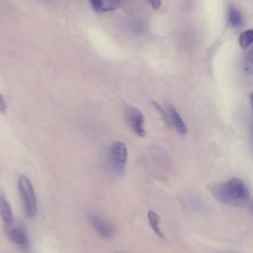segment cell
<instances>
[{
	"mask_svg": "<svg viewBox=\"0 0 253 253\" xmlns=\"http://www.w3.org/2000/svg\"><path fill=\"white\" fill-rule=\"evenodd\" d=\"M239 45L242 48H247L251 44H253V29H248L242 32L238 39Z\"/></svg>",
	"mask_w": 253,
	"mask_h": 253,
	"instance_id": "7c38bea8",
	"label": "cell"
},
{
	"mask_svg": "<svg viewBox=\"0 0 253 253\" xmlns=\"http://www.w3.org/2000/svg\"><path fill=\"white\" fill-rule=\"evenodd\" d=\"M212 194L220 203L232 207L243 206L250 197L245 183L236 177L214 186L212 188Z\"/></svg>",
	"mask_w": 253,
	"mask_h": 253,
	"instance_id": "6da1fadb",
	"label": "cell"
},
{
	"mask_svg": "<svg viewBox=\"0 0 253 253\" xmlns=\"http://www.w3.org/2000/svg\"><path fill=\"white\" fill-rule=\"evenodd\" d=\"M167 112H168V116H169V120L171 125L177 129V131L181 134H186L188 129H187V126L184 122V120L182 119V117L180 116V114L178 113V111L176 110L175 107L169 105L167 107Z\"/></svg>",
	"mask_w": 253,
	"mask_h": 253,
	"instance_id": "8992f818",
	"label": "cell"
},
{
	"mask_svg": "<svg viewBox=\"0 0 253 253\" xmlns=\"http://www.w3.org/2000/svg\"><path fill=\"white\" fill-rule=\"evenodd\" d=\"M147 218H148V221H149V224L152 228V230L159 236V237H163V234H162V231L160 229V222H161V219H160V216L152 211H148L147 212Z\"/></svg>",
	"mask_w": 253,
	"mask_h": 253,
	"instance_id": "8fae6325",
	"label": "cell"
},
{
	"mask_svg": "<svg viewBox=\"0 0 253 253\" xmlns=\"http://www.w3.org/2000/svg\"><path fill=\"white\" fill-rule=\"evenodd\" d=\"M252 137H253V128H252Z\"/></svg>",
	"mask_w": 253,
	"mask_h": 253,
	"instance_id": "ac0fdd59",
	"label": "cell"
},
{
	"mask_svg": "<svg viewBox=\"0 0 253 253\" xmlns=\"http://www.w3.org/2000/svg\"><path fill=\"white\" fill-rule=\"evenodd\" d=\"M251 101H252V105H253V93L251 94Z\"/></svg>",
	"mask_w": 253,
	"mask_h": 253,
	"instance_id": "e0dca14e",
	"label": "cell"
},
{
	"mask_svg": "<svg viewBox=\"0 0 253 253\" xmlns=\"http://www.w3.org/2000/svg\"><path fill=\"white\" fill-rule=\"evenodd\" d=\"M150 5L152 6L153 9H159L161 6V1L160 0H154V1H150L149 2Z\"/></svg>",
	"mask_w": 253,
	"mask_h": 253,
	"instance_id": "2e32d148",
	"label": "cell"
},
{
	"mask_svg": "<svg viewBox=\"0 0 253 253\" xmlns=\"http://www.w3.org/2000/svg\"><path fill=\"white\" fill-rule=\"evenodd\" d=\"M10 239L21 246H25L28 243V237L26 231L22 227H13L9 230Z\"/></svg>",
	"mask_w": 253,
	"mask_h": 253,
	"instance_id": "30bf717a",
	"label": "cell"
},
{
	"mask_svg": "<svg viewBox=\"0 0 253 253\" xmlns=\"http://www.w3.org/2000/svg\"><path fill=\"white\" fill-rule=\"evenodd\" d=\"M227 21H228V24L233 28H239L242 26L243 18L239 9L236 6L234 5L229 6L228 13H227Z\"/></svg>",
	"mask_w": 253,
	"mask_h": 253,
	"instance_id": "9c48e42d",
	"label": "cell"
},
{
	"mask_svg": "<svg viewBox=\"0 0 253 253\" xmlns=\"http://www.w3.org/2000/svg\"><path fill=\"white\" fill-rule=\"evenodd\" d=\"M18 191L26 215L29 217L35 216L37 213V199L33 184L27 176L21 175L18 178Z\"/></svg>",
	"mask_w": 253,
	"mask_h": 253,
	"instance_id": "7a4b0ae2",
	"label": "cell"
},
{
	"mask_svg": "<svg viewBox=\"0 0 253 253\" xmlns=\"http://www.w3.org/2000/svg\"><path fill=\"white\" fill-rule=\"evenodd\" d=\"M252 211H253V203H252Z\"/></svg>",
	"mask_w": 253,
	"mask_h": 253,
	"instance_id": "d6986e66",
	"label": "cell"
},
{
	"mask_svg": "<svg viewBox=\"0 0 253 253\" xmlns=\"http://www.w3.org/2000/svg\"><path fill=\"white\" fill-rule=\"evenodd\" d=\"M0 216L7 226H10L13 223L14 217L12 208L9 202L3 196H0Z\"/></svg>",
	"mask_w": 253,
	"mask_h": 253,
	"instance_id": "ba28073f",
	"label": "cell"
},
{
	"mask_svg": "<svg viewBox=\"0 0 253 253\" xmlns=\"http://www.w3.org/2000/svg\"><path fill=\"white\" fill-rule=\"evenodd\" d=\"M243 69L247 74H253V48L250 49L244 56Z\"/></svg>",
	"mask_w": 253,
	"mask_h": 253,
	"instance_id": "4fadbf2b",
	"label": "cell"
},
{
	"mask_svg": "<svg viewBox=\"0 0 253 253\" xmlns=\"http://www.w3.org/2000/svg\"><path fill=\"white\" fill-rule=\"evenodd\" d=\"M152 103V105H153V107L155 108V110L157 111V113L160 115V117L163 119V121L167 124V125H169V126H171V123H170V120H169V116L167 115V113H166V111H164L163 109H162V107L158 104V103H156V102H151Z\"/></svg>",
	"mask_w": 253,
	"mask_h": 253,
	"instance_id": "5bb4252c",
	"label": "cell"
},
{
	"mask_svg": "<svg viewBox=\"0 0 253 253\" xmlns=\"http://www.w3.org/2000/svg\"><path fill=\"white\" fill-rule=\"evenodd\" d=\"M90 5L92 6L93 10L96 12H111L115 11L119 5V1L115 0H107V1H102V0H93L90 1Z\"/></svg>",
	"mask_w": 253,
	"mask_h": 253,
	"instance_id": "52a82bcc",
	"label": "cell"
},
{
	"mask_svg": "<svg viewBox=\"0 0 253 253\" xmlns=\"http://www.w3.org/2000/svg\"><path fill=\"white\" fill-rule=\"evenodd\" d=\"M6 110H7V103H6L5 98L3 97V95L0 92V113L5 114Z\"/></svg>",
	"mask_w": 253,
	"mask_h": 253,
	"instance_id": "9a60e30c",
	"label": "cell"
},
{
	"mask_svg": "<svg viewBox=\"0 0 253 253\" xmlns=\"http://www.w3.org/2000/svg\"><path fill=\"white\" fill-rule=\"evenodd\" d=\"M127 161V147L123 141H114L110 147V164L113 172L121 176Z\"/></svg>",
	"mask_w": 253,
	"mask_h": 253,
	"instance_id": "3957f363",
	"label": "cell"
},
{
	"mask_svg": "<svg viewBox=\"0 0 253 253\" xmlns=\"http://www.w3.org/2000/svg\"><path fill=\"white\" fill-rule=\"evenodd\" d=\"M90 221L92 223V226L94 227V229L103 237L105 238H109L112 236L113 234V228L111 226V224L109 222H107L105 219H103L102 217L92 214L90 216Z\"/></svg>",
	"mask_w": 253,
	"mask_h": 253,
	"instance_id": "5b68a950",
	"label": "cell"
},
{
	"mask_svg": "<svg viewBox=\"0 0 253 253\" xmlns=\"http://www.w3.org/2000/svg\"><path fill=\"white\" fill-rule=\"evenodd\" d=\"M125 116L128 126L138 136H145L146 131L144 128V116L137 108L133 106H126L125 108Z\"/></svg>",
	"mask_w": 253,
	"mask_h": 253,
	"instance_id": "277c9868",
	"label": "cell"
}]
</instances>
